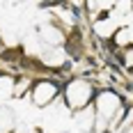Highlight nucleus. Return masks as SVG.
Returning a JSON list of instances; mask_svg holds the SVG:
<instances>
[{"label": "nucleus", "mask_w": 133, "mask_h": 133, "mask_svg": "<svg viewBox=\"0 0 133 133\" xmlns=\"http://www.w3.org/2000/svg\"><path fill=\"white\" fill-rule=\"evenodd\" d=\"M57 90L60 87L55 83H51V80H39V83L32 85V101L37 106H48L55 96H57Z\"/></svg>", "instance_id": "obj_3"}, {"label": "nucleus", "mask_w": 133, "mask_h": 133, "mask_svg": "<svg viewBox=\"0 0 133 133\" xmlns=\"http://www.w3.org/2000/svg\"><path fill=\"white\" fill-rule=\"evenodd\" d=\"M124 133H133V124H131V126H126V129H124Z\"/></svg>", "instance_id": "obj_14"}, {"label": "nucleus", "mask_w": 133, "mask_h": 133, "mask_svg": "<svg viewBox=\"0 0 133 133\" xmlns=\"http://www.w3.org/2000/svg\"><path fill=\"white\" fill-rule=\"evenodd\" d=\"M117 9H119L122 14H126L131 9V0H119V2H117Z\"/></svg>", "instance_id": "obj_12"}, {"label": "nucleus", "mask_w": 133, "mask_h": 133, "mask_svg": "<svg viewBox=\"0 0 133 133\" xmlns=\"http://www.w3.org/2000/svg\"><path fill=\"white\" fill-rule=\"evenodd\" d=\"M30 85V80L23 78V80H18V83H14V96H23L25 94V87Z\"/></svg>", "instance_id": "obj_11"}, {"label": "nucleus", "mask_w": 133, "mask_h": 133, "mask_svg": "<svg viewBox=\"0 0 133 133\" xmlns=\"http://www.w3.org/2000/svg\"><path fill=\"white\" fill-rule=\"evenodd\" d=\"M14 129V115L9 108H0V133H9Z\"/></svg>", "instance_id": "obj_7"}, {"label": "nucleus", "mask_w": 133, "mask_h": 133, "mask_svg": "<svg viewBox=\"0 0 133 133\" xmlns=\"http://www.w3.org/2000/svg\"><path fill=\"white\" fill-rule=\"evenodd\" d=\"M92 94H94V90H92V85H90L87 80H83V78L71 80V83L66 85V90H64L66 106L71 108V110H80V108L90 106Z\"/></svg>", "instance_id": "obj_1"}, {"label": "nucleus", "mask_w": 133, "mask_h": 133, "mask_svg": "<svg viewBox=\"0 0 133 133\" xmlns=\"http://www.w3.org/2000/svg\"><path fill=\"white\" fill-rule=\"evenodd\" d=\"M94 32H96L99 37H112V35H115V21H110V18L99 21V23L94 25Z\"/></svg>", "instance_id": "obj_8"}, {"label": "nucleus", "mask_w": 133, "mask_h": 133, "mask_svg": "<svg viewBox=\"0 0 133 133\" xmlns=\"http://www.w3.org/2000/svg\"><path fill=\"white\" fill-rule=\"evenodd\" d=\"M39 57H41V62H44L46 66H62L64 60H66L64 51H60V48H55V46H51L48 51H44Z\"/></svg>", "instance_id": "obj_4"}, {"label": "nucleus", "mask_w": 133, "mask_h": 133, "mask_svg": "<svg viewBox=\"0 0 133 133\" xmlns=\"http://www.w3.org/2000/svg\"><path fill=\"white\" fill-rule=\"evenodd\" d=\"M41 39L46 41L48 46H60V44L64 41V37H62V32H60L57 28L46 25V28H41Z\"/></svg>", "instance_id": "obj_6"}, {"label": "nucleus", "mask_w": 133, "mask_h": 133, "mask_svg": "<svg viewBox=\"0 0 133 133\" xmlns=\"http://www.w3.org/2000/svg\"><path fill=\"white\" fill-rule=\"evenodd\" d=\"M115 44H119V46H126L129 41H131V30H115Z\"/></svg>", "instance_id": "obj_10"}, {"label": "nucleus", "mask_w": 133, "mask_h": 133, "mask_svg": "<svg viewBox=\"0 0 133 133\" xmlns=\"http://www.w3.org/2000/svg\"><path fill=\"white\" fill-rule=\"evenodd\" d=\"M94 110H96V117H101V119H106V122L119 119V115L124 112L122 101H119V96H117L115 92H101L99 99H96Z\"/></svg>", "instance_id": "obj_2"}, {"label": "nucleus", "mask_w": 133, "mask_h": 133, "mask_svg": "<svg viewBox=\"0 0 133 133\" xmlns=\"http://www.w3.org/2000/svg\"><path fill=\"white\" fill-rule=\"evenodd\" d=\"M124 62H126L129 66H133V48H129V51H126V55H124Z\"/></svg>", "instance_id": "obj_13"}, {"label": "nucleus", "mask_w": 133, "mask_h": 133, "mask_svg": "<svg viewBox=\"0 0 133 133\" xmlns=\"http://www.w3.org/2000/svg\"><path fill=\"white\" fill-rule=\"evenodd\" d=\"M94 117H96L94 106H85V108H80V110H76V112H74V119L78 122L80 129H92Z\"/></svg>", "instance_id": "obj_5"}, {"label": "nucleus", "mask_w": 133, "mask_h": 133, "mask_svg": "<svg viewBox=\"0 0 133 133\" xmlns=\"http://www.w3.org/2000/svg\"><path fill=\"white\" fill-rule=\"evenodd\" d=\"M14 96V80L9 76H0V101Z\"/></svg>", "instance_id": "obj_9"}]
</instances>
